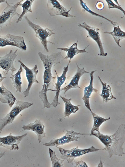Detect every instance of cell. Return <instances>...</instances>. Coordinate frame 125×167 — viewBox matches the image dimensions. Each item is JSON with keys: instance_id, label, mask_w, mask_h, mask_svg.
Instances as JSON below:
<instances>
[{"instance_id": "5bb4252c", "label": "cell", "mask_w": 125, "mask_h": 167, "mask_svg": "<svg viewBox=\"0 0 125 167\" xmlns=\"http://www.w3.org/2000/svg\"><path fill=\"white\" fill-rule=\"evenodd\" d=\"M69 64L68 62L67 66L64 68L62 73L60 76H58L56 70H54L57 79V82L55 84L56 93L55 96L52 102L51 103V106L55 107H56L58 104H60L59 102L58 99L61 87L66 79V74L68 70Z\"/></svg>"}, {"instance_id": "6da1fadb", "label": "cell", "mask_w": 125, "mask_h": 167, "mask_svg": "<svg viewBox=\"0 0 125 167\" xmlns=\"http://www.w3.org/2000/svg\"><path fill=\"white\" fill-rule=\"evenodd\" d=\"M89 135L97 137L104 144V150L107 151L109 158L114 155L122 156L125 153L123 145L125 141V125H120L116 131L111 135H104L95 130Z\"/></svg>"}, {"instance_id": "cb8c5ba5", "label": "cell", "mask_w": 125, "mask_h": 167, "mask_svg": "<svg viewBox=\"0 0 125 167\" xmlns=\"http://www.w3.org/2000/svg\"><path fill=\"white\" fill-rule=\"evenodd\" d=\"M34 1L33 0H27L23 3L20 4L19 5L21 6L23 8V11L16 21V23H18L22 20L26 13L28 12H32L31 6Z\"/></svg>"}, {"instance_id": "8fae6325", "label": "cell", "mask_w": 125, "mask_h": 167, "mask_svg": "<svg viewBox=\"0 0 125 167\" xmlns=\"http://www.w3.org/2000/svg\"><path fill=\"white\" fill-rule=\"evenodd\" d=\"M27 133L22 135L15 136L11 133L8 135L3 137H0V146H2L10 150H18V145L21 140L27 134Z\"/></svg>"}, {"instance_id": "484cf974", "label": "cell", "mask_w": 125, "mask_h": 167, "mask_svg": "<svg viewBox=\"0 0 125 167\" xmlns=\"http://www.w3.org/2000/svg\"><path fill=\"white\" fill-rule=\"evenodd\" d=\"M80 4L82 7L87 12H89L91 14L98 17H102L104 18L107 21L109 22L112 25L115 26H117L119 24L117 23L113 22L105 17L100 15L98 13H96L94 12H93L90 9L86 6L85 4L83 1L82 0H80Z\"/></svg>"}, {"instance_id": "5b68a950", "label": "cell", "mask_w": 125, "mask_h": 167, "mask_svg": "<svg viewBox=\"0 0 125 167\" xmlns=\"http://www.w3.org/2000/svg\"><path fill=\"white\" fill-rule=\"evenodd\" d=\"M23 1L18 2L13 5H10L7 0L6 1V6L0 14V27L10 24L11 20L14 16H19L20 14L17 12V9Z\"/></svg>"}, {"instance_id": "f1b7e54d", "label": "cell", "mask_w": 125, "mask_h": 167, "mask_svg": "<svg viewBox=\"0 0 125 167\" xmlns=\"http://www.w3.org/2000/svg\"><path fill=\"white\" fill-rule=\"evenodd\" d=\"M95 7L97 9L99 10H102L104 8V4L102 2L99 1L96 3Z\"/></svg>"}, {"instance_id": "277c9868", "label": "cell", "mask_w": 125, "mask_h": 167, "mask_svg": "<svg viewBox=\"0 0 125 167\" xmlns=\"http://www.w3.org/2000/svg\"><path fill=\"white\" fill-rule=\"evenodd\" d=\"M24 18L29 25L35 31V36L40 39L41 43L44 48V50H45L47 52H49V51L47 48V44L50 43L54 44V43L47 41V38L55 33L52 30L48 28H43L40 25L33 23L28 19L26 15L25 16Z\"/></svg>"}, {"instance_id": "8992f818", "label": "cell", "mask_w": 125, "mask_h": 167, "mask_svg": "<svg viewBox=\"0 0 125 167\" xmlns=\"http://www.w3.org/2000/svg\"><path fill=\"white\" fill-rule=\"evenodd\" d=\"M7 45L16 47L23 51H26L27 49L24 38L22 36L9 33L5 36L0 35V47Z\"/></svg>"}, {"instance_id": "ffe728a7", "label": "cell", "mask_w": 125, "mask_h": 167, "mask_svg": "<svg viewBox=\"0 0 125 167\" xmlns=\"http://www.w3.org/2000/svg\"><path fill=\"white\" fill-rule=\"evenodd\" d=\"M22 71V67L20 65L19 69L17 72L14 74H11L10 77L12 81V85L16 89V92L18 91L21 92L22 82L21 75Z\"/></svg>"}, {"instance_id": "7a4b0ae2", "label": "cell", "mask_w": 125, "mask_h": 167, "mask_svg": "<svg viewBox=\"0 0 125 167\" xmlns=\"http://www.w3.org/2000/svg\"><path fill=\"white\" fill-rule=\"evenodd\" d=\"M16 101L15 105L10 111L4 118L0 119V134L5 127L12 123L21 111L33 104V103L22 101L16 100Z\"/></svg>"}, {"instance_id": "9c48e42d", "label": "cell", "mask_w": 125, "mask_h": 167, "mask_svg": "<svg viewBox=\"0 0 125 167\" xmlns=\"http://www.w3.org/2000/svg\"><path fill=\"white\" fill-rule=\"evenodd\" d=\"M18 61L25 70L26 76L28 82L27 88L23 92L24 97L25 98L29 95L30 90L33 84L35 83H39L36 78L39 71L37 65H36L32 68L30 69L24 64L21 59L18 60Z\"/></svg>"}, {"instance_id": "2e32d148", "label": "cell", "mask_w": 125, "mask_h": 167, "mask_svg": "<svg viewBox=\"0 0 125 167\" xmlns=\"http://www.w3.org/2000/svg\"><path fill=\"white\" fill-rule=\"evenodd\" d=\"M96 71H93L90 73L89 74L90 77V83L88 86L85 87L84 95L82 98L84 101L85 107L91 112L92 111L90 108L89 101L90 96L93 92H94L96 93H97L98 91V90L94 88L93 86V74Z\"/></svg>"}, {"instance_id": "9a60e30c", "label": "cell", "mask_w": 125, "mask_h": 167, "mask_svg": "<svg viewBox=\"0 0 125 167\" xmlns=\"http://www.w3.org/2000/svg\"><path fill=\"white\" fill-rule=\"evenodd\" d=\"M77 67V71L75 74L72 78L70 83L67 86L61 89L60 91H64L65 94L69 90L73 88H79L82 89L78 85V83L81 76L83 74L90 72L85 71L84 68H80L77 63L76 64Z\"/></svg>"}, {"instance_id": "d6986e66", "label": "cell", "mask_w": 125, "mask_h": 167, "mask_svg": "<svg viewBox=\"0 0 125 167\" xmlns=\"http://www.w3.org/2000/svg\"><path fill=\"white\" fill-rule=\"evenodd\" d=\"M98 77L102 86V93L100 95L103 99V102L106 103L112 99H115L116 97L112 94L110 86L103 82L99 76Z\"/></svg>"}, {"instance_id": "f546056e", "label": "cell", "mask_w": 125, "mask_h": 167, "mask_svg": "<svg viewBox=\"0 0 125 167\" xmlns=\"http://www.w3.org/2000/svg\"><path fill=\"white\" fill-rule=\"evenodd\" d=\"M6 77L2 76V74L0 72V82H2L3 80Z\"/></svg>"}, {"instance_id": "30bf717a", "label": "cell", "mask_w": 125, "mask_h": 167, "mask_svg": "<svg viewBox=\"0 0 125 167\" xmlns=\"http://www.w3.org/2000/svg\"><path fill=\"white\" fill-rule=\"evenodd\" d=\"M47 7L48 12L51 16L60 15L67 17L76 16L71 15L69 13L72 7L67 11L56 0H48Z\"/></svg>"}, {"instance_id": "ba28073f", "label": "cell", "mask_w": 125, "mask_h": 167, "mask_svg": "<svg viewBox=\"0 0 125 167\" xmlns=\"http://www.w3.org/2000/svg\"><path fill=\"white\" fill-rule=\"evenodd\" d=\"M66 133L62 137L57 139H52L49 142L44 143L43 145L46 146H54L58 148L57 146L59 145H62L72 141H78V139L80 137L76 136V135L89 134L88 133L76 132L73 130L69 131L66 130Z\"/></svg>"}, {"instance_id": "e0dca14e", "label": "cell", "mask_w": 125, "mask_h": 167, "mask_svg": "<svg viewBox=\"0 0 125 167\" xmlns=\"http://www.w3.org/2000/svg\"><path fill=\"white\" fill-rule=\"evenodd\" d=\"M16 99L10 91L7 89L3 84L0 86V101L7 103L10 107H12Z\"/></svg>"}, {"instance_id": "d4e9b609", "label": "cell", "mask_w": 125, "mask_h": 167, "mask_svg": "<svg viewBox=\"0 0 125 167\" xmlns=\"http://www.w3.org/2000/svg\"><path fill=\"white\" fill-rule=\"evenodd\" d=\"M49 152L52 164V167H63V162L64 161L63 159H60L56 156L55 152L49 148Z\"/></svg>"}, {"instance_id": "4fadbf2b", "label": "cell", "mask_w": 125, "mask_h": 167, "mask_svg": "<svg viewBox=\"0 0 125 167\" xmlns=\"http://www.w3.org/2000/svg\"><path fill=\"white\" fill-rule=\"evenodd\" d=\"M44 125L40 120L36 119L33 123L27 125H24L22 128V131L29 130L33 131L36 133L39 143H41L42 138L46 137V133L44 131Z\"/></svg>"}, {"instance_id": "4316f807", "label": "cell", "mask_w": 125, "mask_h": 167, "mask_svg": "<svg viewBox=\"0 0 125 167\" xmlns=\"http://www.w3.org/2000/svg\"><path fill=\"white\" fill-rule=\"evenodd\" d=\"M108 5V8L109 9L112 8H115L120 10L123 13L124 16L121 18H122L124 17L125 14V11L120 6H118L115 4L111 0H105Z\"/></svg>"}, {"instance_id": "44dd1931", "label": "cell", "mask_w": 125, "mask_h": 167, "mask_svg": "<svg viewBox=\"0 0 125 167\" xmlns=\"http://www.w3.org/2000/svg\"><path fill=\"white\" fill-rule=\"evenodd\" d=\"M61 98L62 99L65 104V110L64 112V117L68 118L70 115L72 113H75L79 110L78 107L80 106L78 105L75 106L73 105L71 102L72 98L69 99L66 98L65 97L60 96Z\"/></svg>"}, {"instance_id": "7402d4cb", "label": "cell", "mask_w": 125, "mask_h": 167, "mask_svg": "<svg viewBox=\"0 0 125 167\" xmlns=\"http://www.w3.org/2000/svg\"><path fill=\"white\" fill-rule=\"evenodd\" d=\"M114 29L113 31L110 32H104V33L108 34L111 35L118 45L121 47L119 44L120 41L125 37V32L121 30L120 28V25L115 27L113 25Z\"/></svg>"}, {"instance_id": "52a82bcc", "label": "cell", "mask_w": 125, "mask_h": 167, "mask_svg": "<svg viewBox=\"0 0 125 167\" xmlns=\"http://www.w3.org/2000/svg\"><path fill=\"white\" fill-rule=\"evenodd\" d=\"M17 50V49L14 51L11 49L8 53L0 57V68L3 70V74L4 75L8 74L10 71L13 73L16 70L14 66V62L18 55L16 53Z\"/></svg>"}, {"instance_id": "603a6c76", "label": "cell", "mask_w": 125, "mask_h": 167, "mask_svg": "<svg viewBox=\"0 0 125 167\" xmlns=\"http://www.w3.org/2000/svg\"><path fill=\"white\" fill-rule=\"evenodd\" d=\"M91 112L94 120L93 125L91 130V133L95 130L99 131L100 126L102 123L110 119V117L108 118L105 119L99 116L92 111Z\"/></svg>"}, {"instance_id": "4dcf8cb0", "label": "cell", "mask_w": 125, "mask_h": 167, "mask_svg": "<svg viewBox=\"0 0 125 167\" xmlns=\"http://www.w3.org/2000/svg\"><path fill=\"white\" fill-rule=\"evenodd\" d=\"M103 167V164L102 162L101 159V160L99 164H98L97 167Z\"/></svg>"}, {"instance_id": "d6a6232c", "label": "cell", "mask_w": 125, "mask_h": 167, "mask_svg": "<svg viewBox=\"0 0 125 167\" xmlns=\"http://www.w3.org/2000/svg\"><path fill=\"white\" fill-rule=\"evenodd\" d=\"M6 1L5 0H0V4L4 2H5Z\"/></svg>"}, {"instance_id": "1f68e13d", "label": "cell", "mask_w": 125, "mask_h": 167, "mask_svg": "<svg viewBox=\"0 0 125 167\" xmlns=\"http://www.w3.org/2000/svg\"><path fill=\"white\" fill-rule=\"evenodd\" d=\"M5 154V152H3L0 153V158L2 157Z\"/></svg>"}, {"instance_id": "3957f363", "label": "cell", "mask_w": 125, "mask_h": 167, "mask_svg": "<svg viewBox=\"0 0 125 167\" xmlns=\"http://www.w3.org/2000/svg\"><path fill=\"white\" fill-rule=\"evenodd\" d=\"M59 151L62 155L60 158L67 161L69 163L73 164L74 159L76 157L82 155L90 152H97L103 149H98L95 148L94 146L85 149H80L77 146L76 147L67 150L61 147H58Z\"/></svg>"}, {"instance_id": "83f0119b", "label": "cell", "mask_w": 125, "mask_h": 167, "mask_svg": "<svg viewBox=\"0 0 125 167\" xmlns=\"http://www.w3.org/2000/svg\"><path fill=\"white\" fill-rule=\"evenodd\" d=\"M74 167H88L86 163L82 160L80 161H75Z\"/></svg>"}, {"instance_id": "ac0fdd59", "label": "cell", "mask_w": 125, "mask_h": 167, "mask_svg": "<svg viewBox=\"0 0 125 167\" xmlns=\"http://www.w3.org/2000/svg\"><path fill=\"white\" fill-rule=\"evenodd\" d=\"M78 42V40H77L76 42L74 43L70 47H69L57 48L58 49L65 51L67 52V55L65 57L63 58V59L67 60L68 58H69L70 60L68 62L70 63L71 62V59L73 58L75 55L79 53H88L86 51L85 49L89 46V45L87 46L83 49H79L77 47Z\"/></svg>"}, {"instance_id": "7c38bea8", "label": "cell", "mask_w": 125, "mask_h": 167, "mask_svg": "<svg viewBox=\"0 0 125 167\" xmlns=\"http://www.w3.org/2000/svg\"><path fill=\"white\" fill-rule=\"evenodd\" d=\"M78 26L80 28H83L86 29L88 32L89 36L92 38L97 43L100 51V53L98 55L100 56H106L107 53L104 52L100 39V36L99 34V29L98 28L90 26L86 23L83 22L82 24H78Z\"/></svg>"}]
</instances>
